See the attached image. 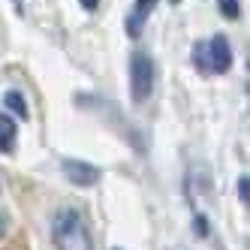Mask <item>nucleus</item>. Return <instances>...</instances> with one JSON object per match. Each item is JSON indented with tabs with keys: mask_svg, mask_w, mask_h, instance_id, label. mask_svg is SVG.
I'll use <instances>...</instances> for the list:
<instances>
[{
	"mask_svg": "<svg viewBox=\"0 0 250 250\" xmlns=\"http://www.w3.org/2000/svg\"><path fill=\"white\" fill-rule=\"evenodd\" d=\"M51 238L58 250H94V238L87 220L76 208H61L51 220Z\"/></svg>",
	"mask_w": 250,
	"mask_h": 250,
	"instance_id": "nucleus-1",
	"label": "nucleus"
},
{
	"mask_svg": "<svg viewBox=\"0 0 250 250\" xmlns=\"http://www.w3.org/2000/svg\"><path fill=\"white\" fill-rule=\"evenodd\" d=\"M154 91V61L145 51H136L130 58V94L136 103H145Z\"/></svg>",
	"mask_w": 250,
	"mask_h": 250,
	"instance_id": "nucleus-2",
	"label": "nucleus"
},
{
	"mask_svg": "<svg viewBox=\"0 0 250 250\" xmlns=\"http://www.w3.org/2000/svg\"><path fill=\"white\" fill-rule=\"evenodd\" d=\"M205 58H208V73H229L232 66V45L223 33L211 37L205 42Z\"/></svg>",
	"mask_w": 250,
	"mask_h": 250,
	"instance_id": "nucleus-3",
	"label": "nucleus"
},
{
	"mask_svg": "<svg viewBox=\"0 0 250 250\" xmlns=\"http://www.w3.org/2000/svg\"><path fill=\"white\" fill-rule=\"evenodd\" d=\"M63 175H66V181H73L76 187H94L103 172L91 163H84V160H63Z\"/></svg>",
	"mask_w": 250,
	"mask_h": 250,
	"instance_id": "nucleus-4",
	"label": "nucleus"
},
{
	"mask_svg": "<svg viewBox=\"0 0 250 250\" xmlns=\"http://www.w3.org/2000/svg\"><path fill=\"white\" fill-rule=\"evenodd\" d=\"M15 142H19V130H15V121L0 112V154H12L15 151Z\"/></svg>",
	"mask_w": 250,
	"mask_h": 250,
	"instance_id": "nucleus-5",
	"label": "nucleus"
},
{
	"mask_svg": "<svg viewBox=\"0 0 250 250\" xmlns=\"http://www.w3.org/2000/svg\"><path fill=\"white\" fill-rule=\"evenodd\" d=\"M3 105L15 115V118H21V121H27V115H30V109H27V100L19 94V91H6L3 94Z\"/></svg>",
	"mask_w": 250,
	"mask_h": 250,
	"instance_id": "nucleus-6",
	"label": "nucleus"
},
{
	"mask_svg": "<svg viewBox=\"0 0 250 250\" xmlns=\"http://www.w3.org/2000/svg\"><path fill=\"white\" fill-rule=\"evenodd\" d=\"M193 63L199 73H208V58H205V42H196L193 45Z\"/></svg>",
	"mask_w": 250,
	"mask_h": 250,
	"instance_id": "nucleus-7",
	"label": "nucleus"
},
{
	"mask_svg": "<svg viewBox=\"0 0 250 250\" xmlns=\"http://www.w3.org/2000/svg\"><path fill=\"white\" fill-rule=\"evenodd\" d=\"M154 6H157V0H136V12H133V19H136V21H145Z\"/></svg>",
	"mask_w": 250,
	"mask_h": 250,
	"instance_id": "nucleus-8",
	"label": "nucleus"
},
{
	"mask_svg": "<svg viewBox=\"0 0 250 250\" xmlns=\"http://www.w3.org/2000/svg\"><path fill=\"white\" fill-rule=\"evenodd\" d=\"M220 12L226 15L229 21H235L241 15V3H238V0H220Z\"/></svg>",
	"mask_w": 250,
	"mask_h": 250,
	"instance_id": "nucleus-9",
	"label": "nucleus"
},
{
	"mask_svg": "<svg viewBox=\"0 0 250 250\" xmlns=\"http://www.w3.org/2000/svg\"><path fill=\"white\" fill-rule=\"evenodd\" d=\"M193 232H196V235H199V238H208V217H205V214H196V220H193Z\"/></svg>",
	"mask_w": 250,
	"mask_h": 250,
	"instance_id": "nucleus-10",
	"label": "nucleus"
},
{
	"mask_svg": "<svg viewBox=\"0 0 250 250\" xmlns=\"http://www.w3.org/2000/svg\"><path fill=\"white\" fill-rule=\"evenodd\" d=\"M238 199H241L244 205L250 202V178H247V175H241V178H238Z\"/></svg>",
	"mask_w": 250,
	"mask_h": 250,
	"instance_id": "nucleus-11",
	"label": "nucleus"
},
{
	"mask_svg": "<svg viewBox=\"0 0 250 250\" xmlns=\"http://www.w3.org/2000/svg\"><path fill=\"white\" fill-rule=\"evenodd\" d=\"M79 3L87 9V12H97V6H100V0H79Z\"/></svg>",
	"mask_w": 250,
	"mask_h": 250,
	"instance_id": "nucleus-12",
	"label": "nucleus"
},
{
	"mask_svg": "<svg viewBox=\"0 0 250 250\" xmlns=\"http://www.w3.org/2000/svg\"><path fill=\"white\" fill-rule=\"evenodd\" d=\"M3 235H6V217L0 214V238H3Z\"/></svg>",
	"mask_w": 250,
	"mask_h": 250,
	"instance_id": "nucleus-13",
	"label": "nucleus"
},
{
	"mask_svg": "<svg viewBox=\"0 0 250 250\" xmlns=\"http://www.w3.org/2000/svg\"><path fill=\"white\" fill-rule=\"evenodd\" d=\"M169 3H181V0H169Z\"/></svg>",
	"mask_w": 250,
	"mask_h": 250,
	"instance_id": "nucleus-14",
	"label": "nucleus"
},
{
	"mask_svg": "<svg viewBox=\"0 0 250 250\" xmlns=\"http://www.w3.org/2000/svg\"><path fill=\"white\" fill-rule=\"evenodd\" d=\"M115 250H118V247H115Z\"/></svg>",
	"mask_w": 250,
	"mask_h": 250,
	"instance_id": "nucleus-15",
	"label": "nucleus"
}]
</instances>
